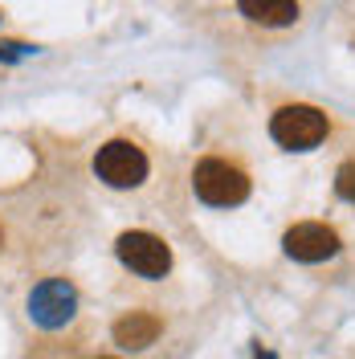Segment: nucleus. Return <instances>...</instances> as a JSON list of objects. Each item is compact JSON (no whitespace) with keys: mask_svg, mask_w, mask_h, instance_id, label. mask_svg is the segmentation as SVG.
<instances>
[{"mask_svg":"<svg viewBox=\"0 0 355 359\" xmlns=\"http://www.w3.org/2000/svg\"><path fill=\"white\" fill-rule=\"evenodd\" d=\"M192 188L204 204L213 208H233L249 196V176L241 168L225 163V159H200L196 172H192Z\"/></svg>","mask_w":355,"mask_h":359,"instance_id":"1","label":"nucleus"},{"mask_svg":"<svg viewBox=\"0 0 355 359\" xmlns=\"http://www.w3.org/2000/svg\"><path fill=\"white\" fill-rule=\"evenodd\" d=\"M269 135L290 151H311V147H319L327 139V114L314 111V107H302V102L282 107L269 118Z\"/></svg>","mask_w":355,"mask_h":359,"instance_id":"2","label":"nucleus"},{"mask_svg":"<svg viewBox=\"0 0 355 359\" xmlns=\"http://www.w3.org/2000/svg\"><path fill=\"white\" fill-rule=\"evenodd\" d=\"M119 262L139 273V278H163L172 269V249L159 241L156 233H143V229H131L119 237Z\"/></svg>","mask_w":355,"mask_h":359,"instance_id":"3","label":"nucleus"},{"mask_svg":"<svg viewBox=\"0 0 355 359\" xmlns=\"http://www.w3.org/2000/svg\"><path fill=\"white\" fill-rule=\"evenodd\" d=\"M94 172L107 180L111 188H135L147 176V156L135 143H127V139H111L98 151V159H94Z\"/></svg>","mask_w":355,"mask_h":359,"instance_id":"4","label":"nucleus"},{"mask_svg":"<svg viewBox=\"0 0 355 359\" xmlns=\"http://www.w3.org/2000/svg\"><path fill=\"white\" fill-rule=\"evenodd\" d=\"M78 311V290L69 286L66 278H49L41 282L37 290L29 294V318L37 323V327H66L69 318Z\"/></svg>","mask_w":355,"mask_h":359,"instance_id":"5","label":"nucleus"},{"mask_svg":"<svg viewBox=\"0 0 355 359\" xmlns=\"http://www.w3.org/2000/svg\"><path fill=\"white\" fill-rule=\"evenodd\" d=\"M282 249H286L294 262H327L335 249H339V233L327 229V224H319V221L294 224L286 237H282Z\"/></svg>","mask_w":355,"mask_h":359,"instance_id":"6","label":"nucleus"},{"mask_svg":"<svg viewBox=\"0 0 355 359\" xmlns=\"http://www.w3.org/2000/svg\"><path fill=\"white\" fill-rule=\"evenodd\" d=\"M159 339V318L156 314H143V311H131L127 318L114 323V343L123 347H147Z\"/></svg>","mask_w":355,"mask_h":359,"instance_id":"7","label":"nucleus"},{"mask_svg":"<svg viewBox=\"0 0 355 359\" xmlns=\"http://www.w3.org/2000/svg\"><path fill=\"white\" fill-rule=\"evenodd\" d=\"M237 8H241V17L257 25H294L298 21V4L294 0H237Z\"/></svg>","mask_w":355,"mask_h":359,"instance_id":"8","label":"nucleus"},{"mask_svg":"<svg viewBox=\"0 0 355 359\" xmlns=\"http://www.w3.org/2000/svg\"><path fill=\"white\" fill-rule=\"evenodd\" d=\"M335 192H339L343 201H355V163H343V168L335 172Z\"/></svg>","mask_w":355,"mask_h":359,"instance_id":"9","label":"nucleus"},{"mask_svg":"<svg viewBox=\"0 0 355 359\" xmlns=\"http://www.w3.org/2000/svg\"><path fill=\"white\" fill-rule=\"evenodd\" d=\"M257 359H274V355H269V351H266V355H257Z\"/></svg>","mask_w":355,"mask_h":359,"instance_id":"10","label":"nucleus"}]
</instances>
